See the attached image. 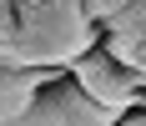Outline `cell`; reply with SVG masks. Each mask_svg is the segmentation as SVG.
Returning a JSON list of instances; mask_svg holds the SVG:
<instances>
[{
  "instance_id": "cell-4",
  "label": "cell",
  "mask_w": 146,
  "mask_h": 126,
  "mask_svg": "<svg viewBox=\"0 0 146 126\" xmlns=\"http://www.w3.org/2000/svg\"><path fill=\"white\" fill-rule=\"evenodd\" d=\"M101 45L146 81V0H126L101 20Z\"/></svg>"
},
{
  "instance_id": "cell-7",
  "label": "cell",
  "mask_w": 146,
  "mask_h": 126,
  "mask_svg": "<svg viewBox=\"0 0 146 126\" xmlns=\"http://www.w3.org/2000/svg\"><path fill=\"white\" fill-rule=\"evenodd\" d=\"M10 30H15V0H0V45L10 41Z\"/></svg>"
},
{
  "instance_id": "cell-6",
  "label": "cell",
  "mask_w": 146,
  "mask_h": 126,
  "mask_svg": "<svg viewBox=\"0 0 146 126\" xmlns=\"http://www.w3.org/2000/svg\"><path fill=\"white\" fill-rule=\"evenodd\" d=\"M121 5H126V0H86V10H91V20H96V25H101L111 10H121Z\"/></svg>"
},
{
  "instance_id": "cell-1",
  "label": "cell",
  "mask_w": 146,
  "mask_h": 126,
  "mask_svg": "<svg viewBox=\"0 0 146 126\" xmlns=\"http://www.w3.org/2000/svg\"><path fill=\"white\" fill-rule=\"evenodd\" d=\"M101 41L86 0H15V30L0 45V61L15 66H71Z\"/></svg>"
},
{
  "instance_id": "cell-8",
  "label": "cell",
  "mask_w": 146,
  "mask_h": 126,
  "mask_svg": "<svg viewBox=\"0 0 146 126\" xmlns=\"http://www.w3.org/2000/svg\"><path fill=\"white\" fill-rule=\"evenodd\" d=\"M141 101H146V81H141Z\"/></svg>"
},
{
  "instance_id": "cell-3",
  "label": "cell",
  "mask_w": 146,
  "mask_h": 126,
  "mask_svg": "<svg viewBox=\"0 0 146 126\" xmlns=\"http://www.w3.org/2000/svg\"><path fill=\"white\" fill-rule=\"evenodd\" d=\"M71 76L86 86V91L101 101V106H111L116 116L126 111V106H141V76H136L131 66H121V61L111 56L101 41L71 61Z\"/></svg>"
},
{
  "instance_id": "cell-5",
  "label": "cell",
  "mask_w": 146,
  "mask_h": 126,
  "mask_svg": "<svg viewBox=\"0 0 146 126\" xmlns=\"http://www.w3.org/2000/svg\"><path fill=\"white\" fill-rule=\"evenodd\" d=\"M71 66H15L0 61V126H25V111L45 81L66 76Z\"/></svg>"
},
{
  "instance_id": "cell-2",
  "label": "cell",
  "mask_w": 146,
  "mask_h": 126,
  "mask_svg": "<svg viewBox=\"0 0 146 126\" xmlns=\"http://www.w3.org/2000/svg\"><path fill=\"white\" fill-rule=\"evenodd\" d=\"M116 121L121 116L111 106H101L71 71L45 81L35 91V101H30V111H25V126H116Z\"/></svg>"
}]
</instances>
